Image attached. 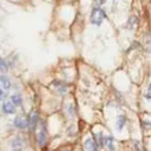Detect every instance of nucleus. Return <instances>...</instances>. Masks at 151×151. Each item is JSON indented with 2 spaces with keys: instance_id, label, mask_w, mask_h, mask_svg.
Segmentation results:
<instances>
[{
  "instance_id": "1",
  "label": "nucleus",
  "mask_w": 151,
  "mask_h": 151,
  "mask_svg": "<svg viewBox=\"0 0 151 151\" xmlns=\"http://www.w3.org/2000/svg\"><path fill=\"white\" fill-rule=\"evenodd\" d=\"M105 18H106L105 11L101 9L100 7H97V8H94V9L92 11L90 20H91V24H93V25H96V26H99V25H101V22L104 21Z\"/></svg>"
},
{
  "instance_id": "2",
  "label": "nucleus",
  "mask_w": 151,
  "mask_h": 151,
  "mask_svg": "<svg viewBox=\"0 0 151 151\" xmlns=\"http://www.w3.org/2000/svg\"><path fill=\"white\" fill-rule=\"evenodd\" d=\"M46 139H47L46 125L44 123H41L39 129H38V132H37V142H38L39 146H44L46 144Z\"/></svg>"
},
{
  "instance_id": "3",
  "label": "nucleus",
  "mask_w": 151,
  "mask_h": 151,
  "mask_svg": "<svg viewBox=\"0 0 151 151\" xmlns=\"http://www.w3.org/2000/svg\"><path fill=\"white\" fill-rule=\"evenodd\" d=\"M27 123H28V127L29 130H34L37 124H38V112L35 110H32L31 113L28 114V118H27Z\"/></svg>"
},
{
  "instance_id": "4",
  "label": "nucleus",
  "mask_w": 151,
  "mask_h": 151,
  "mask_svg": "<svg viewBox=\"0 0 151 151\" xmlns=\"http://www.w3.org/2000/svg\"><path fill=\"white\" fill-rule=\"evenodd\" d=\"M25 144H24V140L22 138L20 137H14L11 142V147H12V151H22Z\"/></svg>"
},
{
  "instance_id": "5",
  "label": "nucleus",
  "mask_w": 151,
  "mask_h": 151,
  "mask_svg": "<svg viewBox=\"0 0 151 151\" xmlns=\"http://www.w3.org/2000/svg\"><path fill=\"white\" fill-rule=\"evenodd\" d=\"M85 151H98V144L93 138H87L84 143Z\"/></svg>"
},
{
  "instance_id": "6",
  "label": "nucleus",
  "mask_w": 151,
  "mask_h": 151,
  "mask_svg": "<svg viewBox=\"0 0 151 151\" xmlns=\"http://www.w3.org/2000/svg\"><path fill=\"white\" fill-rule=\"evenodd\" d=\"M13 124H14V126L15 127H18V129H26L27 126H28V123H27V119H24L22 117H15L14 118V120H13Z\"/></svg>"
},
{
  "instance_id": "7",
  "label": "nucleus",
  "mask_w": 151,
  "mask_h": 151,
  "mask_svg": "<svg viewBox=\"0 0 151 151\" xmlns=\"http://www.w3.org/2000/svg\"><path fill=\"white\" fill-rule=\"evenodd\" d=\"M2 111L6 114H12V113L15 112V105L11 101H5L2 104Z\"/></svg>"
},
{
  "instance_id": "8",
  "label": "nucleus",
  "mask_w": 151,
  "mask_h": 151,
  "mask_svg": "<svg viewBox=\"0 0 151 151\" xmlns=\"http://www.w3.org/2000/svg\"><path fill=\"white\" fill-rule=\"evenodd\" d=\"M143 47L146 52H151V32L146 33L143 38Z\"/></svg>"
},
{
  "instance_id": "9",
  "label": "nucleus",
  "mask_w": 151,
  "mask_h": 151,
  "mask_svg": "<svg viewBox=\"0 0 151 151\" xmlns=\"http://www.w3.org/2000/svg\"><path fill=\"white\" fill-rule=\"evenodd\" d=\"M53 86L58 91L59 94H64L67 91V86L64 83H61V81H53Z\"/></svg>"
},
{
  "instance_id": "10",
  "label": "nucleus",
  "mask_w": 151,
  "mask_h": 151,
  "mask_svg": "<svg viewBox=\"0 0 151 151\" xmlns=\"http://www.w3.org/2000/svg\"><path fill=\"white\" fill-rule=\"evenodd\" d=\"M0 83L2 84V86L5 87V90H9L11 88V81L6 76H0Z\"/></svg>"
},
{
  "instance_id": "11",
  "label": "nucleus",
  "mask_w": 151,
  "mask_h": 151,
  "mask_svg": "<svg viewBox=\"0 0 151 151\" xmlns=\"http://www.w3.org/2000/svg\"><path fill=\"white\" fill-rule=\"evenodd\" d=\"M104 144L106 145V147L110 150V151H113L114 150V144H113V138L111 137V136H109V137H106L105 138V142H104Z\"/></svg>"
},
{
  "instance_id": "12",
  "label": "nucleus",
  "mask_w": 151,
  "mask_h": 151,
  "mask_svg": "<svg viewBox=\"0 0 151 151\" xmlns=\"http://www.w3.org/2000/svg\"><path fill=\"white\" fill-rule=\"evenodd\" d=\"M125 122H126V118L125 116H119L118 119H117V129L118 130H122L125 125Z\"/></svg>"
},
{
  "instance_id": "13",
  "label": "nucleus",
  "mask_w": 151,
  "mask_h": 151,
  "mask_svg": "<svg viewBox=\"0 0 151 151\" xmlns=\"http://www.w3.org/2000/svg\"><path fill=\"white\" fill-rule=\"evenodd\" d=\"M94 137H96V143H97L99 146L104 145V142H105V139L103 138V133H101V132H97V133L94 134Z\"/></svg>"
},
{
  "instance_id": "14",
  "label": "nucleus",
  "mask_w": 151,
  "mask_h": 151,
  "mask_svg": "<svg viewBox=\"0 0 151 151\" xmlns=\"http://www.w3.org/2000/svg\"><path fill=\"white\" fill-rule=\"evenodd\" d=\"M11 100H12V103L14 104V105H21V97L19 96V94H13L12 97H11Z\"/></svg>"
},
{
  "instance_id": "15",
  "label": "nucleus",
  "mask_w": 151,
  "mask_h": 151,
  "mask_svg": "<svg viewBox=\"0 0 151 151\" xmlns=\"http://www.w3.org/2000/svg\"><path fill=\"white\" fill-rule=\"evenodd\" d=\"M7 70H8V65H7V63L0 57V71H1V72H7Z\"/></svg>"
},
{
  "instance_id": "16",
  "label": "nucleus",
  "mask_w": 151,
  "mask_h": 151,
  "mask_svg": "<svg viewBox=\"0 0 151 151\" xmlns=\"http://www.w3.org/2000/svg\"><path fill=\"white\" fill-rule=\"evenodd\" d=\"M145 98L149 99V100H151V84H150L149 87H147V91H146V93H145Z\"/></svg>"
},
{
  "instance_id": "17",
  "label": "nucleus",
  "mask_w": 151,
  "mask_h": 151,
  "mask_svg": "<svg viewBox=\"0 0 151 151\" xmlns=\"http://www.w3.org/2000/svg\"><path fill=\"white\" fill-rule=\"evenodd\" d=\"M134 24H136V19H134V18H131V19H130V21H129V25H127L126 27L132 28V27L134 26Z\"/></svg>"
},
{
  "instance_id": "18",
  "label": "nucleus",
  "mask_w": 151,
  "mask_h": 151,
  "mask_svg": "<svg viewBox=\"0 0 151 151\" xmlns=\"http://www.w3.org/2000/svg\"><path fill=\"white\" fill-rule=\"evenodd\" d=\"M5 96H6V94L0 90V99H4V98H5Z\"/></svg>"
},
{
  "instance_id": "19",
  "label": "nucleus",
  "mask_w": 151,
  "mask_h": 151,
  "mask_svg": "<svg viewBox=\"0 0 151 151\" xmlns=\"http://www.w3.org/2000/svg\"><path fill=\"white\" fill-rule=\"evenodd\" d=\"M65 151H70V150H65Z\"/></svg>"
}]
</instances>
